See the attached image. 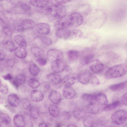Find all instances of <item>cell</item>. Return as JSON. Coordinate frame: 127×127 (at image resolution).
<instances>
[{"mask_svg": "<svg viewBox=\"0 0 127 127\" xmlns=\"http://www.w3.org/2000/svg\"><path fill=\"white\" fill-rule=\"evenodd\" d=\"M127 71V67L126 65H117L109 68L106 72L105 76L108 79L117 78L125 75Z\"/></svg>", "mask_w": 127, "mask_h": 127, "instance_id": "6da1fadb", "label": "cell"}, {"mask_svg": "<svg viewBox=\"0 0 127 127\" xmlns=\"http://www.w3.org/2000/svg\"><path fill=\"white\" fill-rule=\"evenodd\" d=\"M47 10L52 17L58 20L66 15V8L62 4H53L48 6Z\"/></svg>", "mask_w": 127, "mask_h": 127, "instance_id": "7a4b0ae2", "label": "cell"}, {"mask_svg": "<svg viewBox=\"0 0 127 127\" xmlns=\"http://www.w3.org/2000/svg\"><path fill=\"white\" fill-rule=\"evenodd\" d=\"M127 119V112L123 109L118 110L114 112L111 116L112 122L116 125L124 123Z\"/></svg>", "mask_w": 127, "mask_h": 127, "instance_id": "3957f363", "label": "cell"}, {"mask_svg": "<svg viewBox=\"0 0 127 127\" xmlns=\"http://www.w3.org/2000/svg\"><path fill=\"white\" fill-rule=\"evenodd\" d=\"M70 27L75 28L83 23L84 18L82 15L78 12H73L69 15Z\"/></svg>", "mask_w": 127, "mask_h": 127, "instance_id": "277c9868", "label": "cell"}, {"mask_svg": "<svg viewBox=\"0 0 127 127\" xmlns=\"http://www.w3.org/2000/svg\"><path fill=\"white\" fill-rule=\"evenodd\" d=\"M47 56L49 60L52 62L62 60L63 57V54L60 50L52 49L47 51Z\"/></svg>", "mask_w": 127, "mask_h": 127, "instance_id": "5b68a950", "label": "cell"}, {"mask_svg": "<svg viewBox=\"0 0 127 127\" xmlns=\"http://www.w3.org/2000/svg\"><path fill=\"white\" fill-rule=\"evenodd\" d=\"M66 63L62 60L52 62L51 67L54 72L59 73L65 70L67 67Z\"/></svg>", "mask_w": 127, "mask_h": 127, "instance_id": "8992f818", "label": "cell"}, {"mask_svg": "<svg viewBox=\"0 0 127 127\" xmlns=\"http://www.w3.org/2000/svg\"><path fill=\"white\" fill-rule=\"evenodd\" d=\"M92 76V75L89 71L83 70L79 73L77 75V79L80 83L85 84H88L90 81Z\"/></svg>", "mask_w": 127, "mask_h": 127, "instance_id": "52a82bcc", "label": "cell"}, {"mask_svg": "<svg viewBox=\"0 0 127 127\" xmlns=\"http://www.w3.org/2000/svg\"><path fill=\"white\" fill-rule=\"evenodd\" d=\"M90 64V69L91 71L94 73H99L104 69L103 64L98 59L93 60Z\"/></svg>", "mask_w": 127, "mask_h": 127, "instance_id": "ba28073f", "label": "cell"}, {"mask_svg": "<svg viewBox=\"0 0 127 127\" xmlns=\"http://www.w3.org/2000/svg\"><path fill=\"white\" fill-rule=\"evenodd\" d=\"M54 26L57 30L70 27L69 15L58 20L55 23Z\"/></svg>", "mask_w": 127, "mask_h": 127, "instance_id": "9c48e42d", "label": "cell"}, {"mask_svg": "<svg viewBox=\"0 0 127 127\" xmlns=\"http://www.w3.org/2000/svg\"><path fill=\"white\" fill-rule=\"evenodd\" d=\"M71 31L67 28L57 29L55 32V35L57 38L64 40L69 39Z\"/></svg>", "mask_w": 127, "mask_h": 127, "instance_id": "30bf717a", "label": "cell"}, {"mask_svg": "<svg viewBox=\"0 0 127 127\" xmlns=\"http://www.w3.org/2000/svg\"><path fill=\"white\" fill-rule=\"evenodd\" d=\"M104 107L96 101L90 102L87 106L88 112L91 114H94L98 113L101 109L103 110Z\"/></svg>", "mask_w": 127, "mask_h": 127, "instance_id": "8fae6325", "label": "cell"}, {"mask_svg": "<svg viewBox=\"0 0 127 127\" xmlns=\"http://www.w3.org/2000/svg\"><path fill=\"white\" fill-rule=\"evenodd\" d=\"M35 28L36 31L38 33L43 34H47L50 32V27L46 23H40L35 25Z\"/></svg>", "mask_w": 127, "mask_h": 127, "instance_id": "7c38bea8", "label": "cell"}, {"mask_svg": "<svg viewBox=\"0 0 127 127\" xmlns=\"http://www.w3.org/2000/svg\"><path fill=\"white\" fill-rule=\"evenodd\" d=\"M46 78L50 83L54 85L58 84L62 81L61 76L57 73L55 72L47 74Z\"/></svg>", "mask_w": 127, "mask_h": 127, "instance_id": "4fadbf2b", "label": "cell"}, {"mask_svg": "<svg viewBox=\"0 0 127 127\" xmlns=\"http://www.w3.org/2000/svg\"><path fill=\"white\" fill-rule=\"evenodd\" d=\"M63 96L67 99H71L75 96L76 93L74 89L71 86H65L62 91Z\"/></svg>", "mask_w": 127, "mask_h": 127, "instance_id": "5bb4252c", "label": "cell"}, {"mask_svg": "<svg viewBox=\"0 0 127 127\" xmlns=\"http://www.w3.org/2000/svg\"><path fill=\"white\" fill-rule=\"evenodd\" d=\"M48 97L52 103L56 104L59 103L62 99V96L57 91H55L50 93Z\"/></svg>", "mask_w": 127, "mask_h": 127, "instance_id": "9a60e30c", "label": "cell"}, {"mask_svg": "<svg viewBox=\"0 0 127 127\" xmlns=\"http://www.w3.org/2000/svg\"><path fill=\"white\" fill-rule=\"evenodd\" d=\"M8 101L9 105L13 107H17L20 103L19 97L14 93L11 94L9 95L8 98Z\"/></svg>", "mask_w": 127, "mask_h": 127, "instance_id": "2e32d148", "label": "cell"}, {"mask_svg": "<svg viewBox=\"0 0 127 127\" xmlns=\"http://www.w3.org/2000/svg\"><path fill=\"white\" fill-rule=\"evenodd\" d=\"M31 98L33 102H38L43 99L44 95L41 92L37 90H34L31 93Z\"/></svg>", "mask_w": 127, "mask_h": 127, "instance_id": "e0dca14e", "label": "cell"}, {"mask_svg": "<svg viewBox=\"0 0 127 127\" xmlns=\"http://www.w3.org/2000/svg\"><path fill=\"white\" fill-rule=\"evenodd\" d=\"M29 1L33 6L40 8L46 7L49 2V0H29Z\"/></svg>", "mask_w": 127, "mask_h": 127, "instance_id": "ac0fdd59", "label": "cell"}, {"mask_svg": "<svg viewBox=\"0 0 127 127\" xmlns=\"http://www.w3.org/2000/svg\"><path fill=\"white\" fill-rule=\"evenodd\" d=\"M95 101L104 107L108 104V100L106 95L104 93H100L96 95Z\"/></svg>", "mask_w": 127, "mask_h": 127, "instance_id": "d6986e66", "label": "cell"}, {"mask_svg": "<svg viewBox=\"0 0 127 127\" xmlns=\"http://www.w3.org/2000/svg\"><path fill=\"white\" fill-rule=\"evenodd\" d=\"M21 24L25 30L32 29L35 27L36 25L33 20L29 19L23 20Z\"/></svg>", "mask_w": 127, "mask_h": 127, "instance_id": "ffe728a7", "label": "cell"}, {"mask_svg": "<svg viewBox=\"0 0 127 127\" xmlns=\"http://www.w3.org/2000/svg\"><path fill=\"white\" fill-rule=\"evenodd\" d=\"M77 78L74 75H68L65 76L62 79V81L65 86H71L76 82Z\"/></svg>", "mask_w": 127, "mask_h": 127, "instance_id": "44dd1931", "label": "cell"}, {"mask_svg": "<svg viewBox=\"0 0 127 127\" xmlns=\"http://www.w3.org/2000/svg\"><path fill=\"white\" fill-rule=\"evenodd\" d=\"M14 51L15 55L19 58L23 59L27 56V52L24 47H17L15 48Z\"/></svg>", "mask_w": 127, "mask_h": 127, "instance_id": "7402d4cb", "label": "cell"}, {"mask_svg": "<svg viewBox=\"0 0 127 127\" xmlns=\"http://www.w3.org/2000/svg\"><path fill=\"white\" fill-rule=\"evenodd\" d=\"M13 121L14 124L16 127H23L25 126V121L21 115L18 114H16L14 117Z\"/></svg>", "mask_w": 127, "mask_h": 127, "instance_id": "603a6c76", "label": "cell"}, {"mask_svg": "<svg viewBox=\"0 0 127 127\" xmlns=\"http://www.w3.org/2000/svg\"><path fill=\"white\" fill-rule=\"evenodd\" d=\"M94 57V55L93 54L85 55L81 58L80 63L81 65L85 66L90 63L93 60Z\"/></svg>", "mask_w": 127, "mask_h": 127, "instance_id": "cb8c5ba5", "label": "cell"}, {"mask_svg": "<svg viewBox=\"0 0 127 127\" xmlns=\"http://www.w3.org/2000/svg\"><path fill=\"white\" fill-rule=\"evenodd\" d=\"M48 111L50 114L53 117H57L59 115V110L58 107L56 104L50 105L48 108Z\"/></svg>", "mask_w": 127, "mask_h": 127, "instance_id": "d4e9b609", "label": "cell"}, {"mask_svg": "<svg viewBox=\"0 0 127 127\" xmlns=\"http://www.w3.org/2000/svg\"><path fill=\"white\" fill-rule=\"evenodd\" d=\"M85 110L82 108H78L74 110L72 112V114L74 118L78 120L83 119L85 115Z\"/></svg>", "mask_w": 127, "mask_h": 127, "instance_id": "484cf974", "label": "cell"}, {"mask_svg": "<svg viewBox=\"0 0 127 127\" xmlns=\"http://www.w3.org/2000/svg\"><path fill=\"white\" fill-rule=\"evenodd\" d=\"M15 42L20 46L25 47L27 45V42L25 38L20 35H16L14 37Z\"/></svg>", "mask_w": 127, "mask_h": 127, "instance_id": "4316f807", "label": "cell"}, {"mask_svg": "<svg viewBox=\"0 0 127 127\" xmlns=\"http://www.w3.org/2000/svg\"><path fill=\"white\" fill-rule=\"evenodd\" d=\"M29 71L32 75L36 76L39 73L40 69L39 67L33 62L30 64L29 67Z\"/></svg>", "mask_w": 127, "mask_h": 127, "instance_id": "83f0119b", "label": "cell"}, {"mask_svg": "<svg viewBox=\"0 0 127 127\" xmlns=\"http://www.w3.org/2000/svg\"><path fill=\"white\" fill-rule=\"evenodd\" d=\"M83 34L81 31L77 29H74L71 31L69 39H77L82 38Z\"/></svg>", "mask_w": 127, "mask_h": 127, "instance_id": "f1b7e54d", "label": "cell"}, {"mask_svg": "<svg viewBox=\"0 0 127 127\" xmlns=\"http://www.w3.org/2000/svg\"><path fill=\"white\" fill-rule=\"evenodd\" d=\"M83 120V125L85 127H93L95 123L94 120L92 117L90 116L84 117Z\"/></svg>", "mask_w": 127, "mask_h": 127, "instance_id": "f546056e", "label": "cell"}, {"mask_svg": "<svg viewBox=\"0 0 127 127\" xmlns=\"http://www.w3.org/2000/svg\"><path fill=\"white\" fill-rule=\"evenodd\" d=\"M80 55V52L78 51L71 50L68 51L67 53V56L68 59L71 60H76Z\"/></svg>", "mask_w": 127, "mask_h": 127, "instance_id": "4dcf8cb0", "label": "cell"}, {"mask_svg": "<svg viewBox=\"0 0 127 127\" xmlns=\"http://www.w3.org/2000/svg\"><path fill=\"white\" fill-rule=\"evenodd\" d=\"M126 82H122L111 85L109 87L111 90L115 91L121 90L124 89L126 86Z\"/></svg>", "mask_w": 127, "mask_h": 127, "instance_id": "1f68e13d", "label": "cell"}, {"mask_svg": "<svg viewBox=\"0 0 127 127\" xmlns=\"http://www.w3.org/2000/svg\"><path fill=\"white\" fill-rule=\"evenodd\" d=\"M120 101H117L110 104H108L104 107L103 110L106 111L112 110L118 107L120 105Z\"/></svg>", "mask_w": 127, "mask_h": 127, "instance_id": "d6a6232c", "label": "cell"}, {"mask_svg": "<svg viewBox=\"0 0 127 127\" xmlns=\"http://www.w3.org/2000/svg\"><path fill=\"white\" fill-rule=\"evenodd\" d=\"M0 122L2 124L7 125L10 123L11 119L8 115L2 113H0Z\"/></svg>", "mask_w": 127, "mask_h": 127, "instance_id": "836d02e7", "label": "cell"}, {"mask_svg": "<svg viewBox=\"0 0 127 127\" xmlns=\"http://www.w3.org/2000/svg\"><path fill=\"white\" fill-rule=\"evenodd\" d=\"M39 109L37 107L31 106L30 109V114L31 117L33 119H37L39 116Z\"/></svg>", "mask_w": 127, "mask_h": 127, "instance_id": "e575fe53", "label": "cell"}, {"mask_svg": "<svg viewBox=\"0 0 127 127\" xmlns=\"http://www.w3.org/2000/svg\"><path fill=\"white\" fill-rule=\"evenodd\" d=\"M28 82L30 86L33 89L37 88L40 85L39 81L35 78H30Z\"/></svg>", "mask_w": 127, "mask_h": 127, "instance_id": "d590c367", "label": "cell"}, {"mask_svg": "<svg viewBox=\"0 0 127 127\" xmlns=\"http://www.w3.org/2000/svg\"><path fill=\"white\" fill-rule=\"evenodd\" d=\"M82 97L85 100L90 103L95 101L96 95L85 93L82 95Z\"/></svg>", "mask_w": 127, "mask_h": 127, "instance_id": "8d00e7d4", "label": "cell"}, {"mask_svg": "<svg viewBox=\"0 0 127 127\" xmlns=\"http://www.w3.org/2000/svg\"><path fill=\"white\" fill-rule=\"evenodd\" d=\"M5 47L10 52H12L15 49V45L13 42L11 40H8L5 43Z\"/></svg>", "mask_w": 127, "mask_h": 127, "instance_id": "74e56055", "label": "cell"}, {"mask_svg": "<svg viewBox=\"0 0 127 127\" xmlns=\"http://www.w3.org/2000/svg\"><path fill=\"white\" fill-rule=\"evenodd\" d=\"M31 51L32 54L35 57H38L41 56L42 51L40 48L37 47H33L31 49Z\"/></svg>", "mask_w": 127, "mask_h": 127, "instance_id": "f35d334b", "label": "cell"}, {"mask_svg": "<svg viewBox=\"0 0 127 127\" xmlns=\"http://www.w3.org/2000/svg\"><path fill=\"white\" fill-rule=\"evenodd\" d=\"M40 90L44 92H47L50 89V84L49 83L47 82H44L42 83L40 85Z\"/></svg>", "mask_w": 127, "mask_h": 127, "instance_id": "ab89813d", "label": "cell"}, {"mask_svg": "<svg viewBox=\"0 0 127 127\" xmlns=\"http://www.w3.org/2000/svg\"><path fill=\"white\" fill-rule=\"evenodd\" d=\"M16 81L20 84H24L26 81V78L25 76L20 74L17 75L15 77Z\"/></svg>", "mask_w": 127, "mask_h": 127, "instance_id": "60d3db41", "label": "cell"}, {"mask_svg": "<svg viewBox=\"0 0 127 127\" xmlns=\"http://www.w3.org/2000/svg\"><path fill=\"white\" fill-rule=\"evenodd\" d=\"M22 104L23 107L26 109H30L31 107L30 101L27 98H25L22 99Z\"/></svg>", "mask_w": 127, "mask_h": 127, "instance_id": "b9f144b4", "label": "cell"}, {"mask_svg": "<svg viewBox=\"0 0 127 127\" xmlns=\"http://www.w3.org/2000/svg\"><path fill=\"white\" fill-rule=\"evenodd\" d=\"M41 40L43 44L47 46L50 45L52 43L51 39L48 37H42L41 38Z\"/></svg>", "mask_w": 127, "mask_h": 127, "instance_id": "7bdbcfd3", "label": "cell"}, {"mask_svg": "<svg viewBox=\"0 0 127 127\" xmlns=\"http://www.w3.org/2000/svg\"><path fill=\"white\" fill-rule=\"evenodd\" d=\"M0 92L3 95L6 94L8 92V88L7 85L5 83L0 84Z\"/></svg>", "mask_w": 127, "mask_h": 127, "instance_id": "ee69618b", "label": "cell"}, {"mask_svg": "<svg viewBox=\"0 0 127 127\" xmlns=\"http://www.w3.org/2000/svg\"><path fill=\"white\" fill-rule=\"evenodd\" d=\"M90 81L92 85L95 86H97L100 84L99 80L95 76L92 75Z\"/></svg>", "mask_w": 127, "mask_h": 127, "instance_id": "f6af8a7d", "label": "cell"}, {"mask_svg": "<svg viewBox=\"0 0 127 127\" xmlns=\"http://www.w3.org/2000/svg\"><path fill=\"white\" fill-rule=\"evenodd\" d=\"M20 7L22 10L26 12H29L31 9L30 6L26 3H23L21 4Z\"/></svg>", "mask_w": 127, "mask_h": 127, "instance_id": "bcb514c9", "label": "cell"}, {"mask_svg": "<svg viewBox=\"0 0 127 127\" xmlns=\"http://www.w3.org/2000/svg\"><path fill=\"white\" fill-rule=\"evenodd\" d=\"M3 32L6 35L10 36L12 34V32L11 30L7 27H4L3 29Z\"/></svg>", "mask_w": 127, "mask_h": 127, "instance_id": "7dc6e473", "label": "cell"}, {"mask_svg": "<svg viewBox=\"0 0 127 127\" xmlns=\"http://www.w3.org/2000/svg\"><path fill=\"white\" fill-rule=\"evenodd\" d=\"M36 62L40 65L43 66L46 65L47 63V60L43 58H39L36 60Z\"/></svg>", "mask_w": 127, "mask_h": 127, "instance_id": "c3c4849f", "label": "cell"}, {"mask_svg": "<svg viewBox=\"0 0 127 127\" xmlns=\"http://www.w3.org/2000/svg\"><path fill=\"white\" fill-rule=\"evenodd\" d=\"M121 102L123 105L127 106V92L125 93L122 96Z\"/></svg>", "mask_w": 127, "mask_h": 127, "instance_id": "681fc988", "label": "cell"}, {"mask_svg": "<svg viewBox=\"0 0 127 127\" xmlns=\"http://www.w3.org/2000/svg\"><path fill=\"white\" fill-rule=\"evenodd\" d=\"M72 0H53L54 4H62L71 1Z\"/></svg>", "mask_w": 127, "mask_h": 127, "instance_id": "f907efd6", "label": "cell"}, {"mask_svg": "<svg viewBox=\"0 0 127 127\" xmlns=\"http://www.w3.org/2000/svg\"><path fill=\"white\" fill-rule=\"evenodd\" d=\"M15 29L17 31L19 32H23L25 30L22 27L21 24H16L14 26Z\"/></svg>", "mask_w": 127, "mask_h": 127, "instance_id": "816d5d0a", "label": "cell"}, {"mask_svg": "<svg viewBox=\"0 0 127 127\" xmlns=\"http://www.w3.org/2000/svg\"><path fill=\"white\" fill-rule=\"evenodd\" d=\"M4 106L6 108L12 113H14L16 112V111L15 109L12 107V106L10 105V106L6 105H5Z\"/></svg>", "mask_w": 127, "mask_h": 127, "instance_id": "f5cc1de1", "label": "cell"}, {"mask_svg": "<svg viewBox=\"0 0 127 127\" xmlns=\"http://www.w3.org/2000/svg\"><path fill=\"white\" fill-rule=\"evenodd\" d=\"M3 78L5 80H11L12 78V76L11 74L8 73L3 76Z\"/></svg>", "mask_w": 127, "mask_h": 127, "instance_id": "db71d44e", "label": "cell"}, {"mask_svg": "<svg viewBox=\"0 0 127 127\" xmlns=\"http://www.w3.org/2000/svg\"><path fill=\"white\" fill-rule=\"evenodd\" d=\"M63 117L66 119H69L71 117V115L68 112H64L63 113Z\"/></svg>", "mask_w": 127, "mask_h": 127, "instance_id": "11a10c76", "label": "cell"}, {"mask_svg": "<svg viewBox=\"0 0 127 127\" xmlns=\"http://www.w3.org/2000/svg\"><path fill=\"white\" fill-rule=\"evenodd\" d=\"M6 63L7 65L9 67H12L14 65V62L12 59H10L7 60Z\"/></svg>", "mask_w": 127, "mask_h": 127, "instance_id": "9f6ffc18", "label": "cell"}, {"mask_svg": "<svg viewBox=\"0 0 127 127\" xmlns=\"http://www.w3.org/2000/svg\"><path fill=\"white\" fill-rule=\"evenodd\" d=\"M11 83L12 85L14 86L16 89H18L20 85L15 80H11Z\"/></svg>", "mask_w": 127, "mask_h": 127, "instance_id": "6f0895ef", "label": "cell"}, {"mask_svg": "<svg viewBox=\"0 0 127 127\" xmlns=\"http://www.w3.org/2000/svg\"><path fill=\"white\" fill-rule=\"evenodd\" d=\"M5 57V55L4 52L2 50H0V61H3Z\"/></svg>", "mask_w": 127, "mask_h": 127, "instance_id": "680465c9", "label": "cell"}, {"mask_svg": "<svg viewBox=\"0 0 127 127\" xmlns=\"http://www.w3.org/2000/svg\"><path fill=\"white\" fill-rule=\"evenodd\" d=\"M49 124L45 122H41L39 123L38 125L39 127H48L49 126Z\"/></svg>", "mask_w": 127, "mask_h": 127, "instance_id": "91938a15", "label": "cell"}, {"mask_svg": "<svg viewBox=\"0 0 127 127\" xmlns=\"http://www.w3.org/2000/svg\"><path fill=\"white\" fill-rule=\"evenodd\" d=\"M67 127H76V126H75V125H68Z\"/></svg>", "mask_w": 127, "mask_h": 127, "instance_id": "94428289", "label": "cell"}]
</instances>
